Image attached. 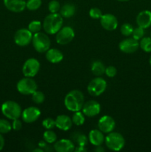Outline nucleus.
<instances>
[{
  "label": "nucleus",
  "mask_w": 151,
  "mask_h": 152,
  "mask_svg": "<svg viewBox=\"0 0 151 152\" xmlns=\"http://www.w3.org/2000/svg\"><path fill=\"white\" fill-rule=\"evenodd\" d=\"M64 103L69 111L73 112L81 111L84 103V94L78 90L70 91L65 96Z\"/></svg>",
  "instance_id": "nucleus-1"
},
{
  "label": "nucleus",
  "mask_w": 151,
  "mask_h": 152,
  "mask_svg": "<svg viewBox=\"0 0 151 152\" xmlns=\"http://www.w3.org/2000/svg\"><path fill=\"white\" fill-rule=\"evenodd\" d=\"M63 25V17L60 13H51L47 15L43 22V28L48 34H56Z\"/></svg>",
  "instance_id": "nucleus-2"
},
{
  "label": "nucleus",
  "mask_w": 151,
  "mask_h": 152,
  "mask_svg": "<svg viewBox=\"0 0 151 152\" xmlns=\"http://www.w3.org/2000/svg\"><path fill=\"white\" fill-rule=\"evenodd\" d=\"M105 145L110 150L119 151L124 148L125 140L122 135L118 132H110L105 140Z\"/></svg>",
  "instance_id": "nucleus-3"
},
{
  "label": "nucleus",
  "mask_w": 151,
  "mask_h": 152,
  "mask_svg": "<svg viewBox=\"0 0 151 152\" xmlns=\"http://www.w3.org/2000/svg\"><path fill=\"white\" fill-rule=\"evenodd\" d=\"M1 113L4 117L10 120L18 119L22 116V108L16 102L8 100L4 102L1 107Z\"/></svg>",
  "instance_id": "nucleus-4"
},
{
  "label": "nucleus",
  "mask_w": 151,
  "mask_h": 152,
  "mask_svg": "<svg viewBox=\"0 0 151 152\" xmlns=\"http://www.w3.org/2000/svg\"><path fill=\"white\" fill-rule=\"evenodd\" d=\"M33 45L38 53H44L50 47V39L47 34L41 32L36 33L33 35Z\"/></svg>",
  "instance_id": "nucleus-5"
},
{
  "label": "nucleus",
  "mask_w": 151,
  "mask_h": 152,
  "mask_svg": "<svg viewBox=\"0 0 151 152\" xmlns=\"http://www.w3.org/2000/svg\"><path fill=\"white\" fill-rule=\"evenodd\" d=\"M107 88V82L101 77L93 79L87 86V91L91 96H99L105 91Z\"/></svg>",
  "instance_id": "nucleus-6"
},
{
  "label": "nucleus",
  "mask_w": 151,
  "mask_h": 152,
  "mask_svg": "<svg viewBox=\"0 0 151 152\" xmlns=\"http://www.w3.org/2000/svg\"><path fill=\"white\" fill-rule=\"evenodd\" d=\"M18 91L23 95H32L37 90V84L32 77H27L21 79L16 85Z\"/></svg>",
  "instance_id": "nucleus-7"
},
{
  "label": "nucleus",
  "mask_w": 151,
  "mask_h": 152,
  "mask_svg": "<svg viewBox=\"0 0 151 152\" xmlns=\"http://www.w3.org/2000/svg\"><path fill=\"white\" fill-rule=\"evenodd\" d=\"M56 34V42L62 45L69 44L75 37V32L73 29L69 26L62 27Z\"/></svg>",
  "instance_id": "nucleus-8"
},
{
  "label": "nucleus",
  "mask_w": 151,
  "mask_h": 152,
  "mask_svg": "<svg viewBox=\"0 0 151 152\" xmlns=\"http://www.w3.org/2000/svg\"><path fill=\"white\" fill-rule=\"evenodd\" d=\"M40 70V63L36 59L30 58L27 59L22 66V74L25 77H33Z\"/></svg>",
  "instance_id": "nucleus-9"
},
{
  "label": "nucleus",
  "mask_w": 151,
  "mask_h": 152,
  "mask_svg": "<svg viewBox=\"0 0 151 152\" xmlns=\"http://www.w3.org/2000/svg\"><path fill=\"white\" fill-rule=\"evenodd\" d=\"M33 34L26 28L19 29L15 33L14 42L17 45L25 47L32 42Z\"/></svg>",
  "instance_id": "nucleus-10"
},
{
  "label": "nucleus",
  "mask_w": 151,
  "mask_h": 152,
  "mask_svg": "<svg viewBox=\"0 0 151 152\" xmlns=\"http://www.w3.org/2000/svg\"><path fill=\"white\" fill-rule=\"evenodd\" d=\"M41 115L39 108L35 106H30L26 108L22 113V118L25 123H33L36 121Z\"/></svg>",
  "instance_id": "nucleus-11"
},
{
  "label": "nucleus",
  "mask_w": 151,
  "mask_h": 152,
  "mask_svg": "<svg viewBox=\"0 0 151 152\" xmlns=\"http://www.w3.org/2000/svg\"><path fill=\"white\" fill-rule=\"evenodd\" d=\"M118 47L123 53H133L139 49V42L133 38H127L120 42Z\"/></svg>",
  "instance_id": "nucleus-12"
},
{
  "label": "nucleus",
  "mask_w": 151,
  "mask_h": 152,
  "mask_svg": "<svg viewBox=\"0 0 151 152\" xmlns=\"http://www.w3.org/2000/svg\"><path fill=\"white\" fill-rule=\"evenodd\" d=\"M101 111V105L97 101L89 100L84 102L82 107V112L88 117H93L97 116Z\"/></svg>",
  "instance_id": "nucleus-13"
},
{
  "label": "nucleus",
  "mask_w": 151,
  "mask_h": 152,
  "mask_svg": "<svg viewBox=\"0 0 151 152\" xmlns=\"http://www.w3.org/2000/svg\"><path fill=\"white\" fill-rule=\"evenodd\" d=\"M99 130L103 133L108 134L112 132L115 127V122L112 117L109 115L102 116L98 122Z\"/></svg>",
  "instance_id": "nucleus-14"
},
{
  "label": "nucleus",
  "mask_w": 151,
  "mask_h": 152,
  "mask_svg": "<svg viewBox=\"0 0 151 152\" xmlns=\"http://www.w3.org/2000/svg\"><path fill=\"white\" fill-rule=\"evenodd\" d=\"M100 23L104 29L109 31H114L118 26L117 18L111 13H105L102 15L100 19Z\"/></svg>",
  "instance_id": "nucleus-15"
},
{
  "label": "nucleus",
  "mask_w": 151,
  "mask_h": 152,
  "mask_svg": "<svg viewBox=\"0 0 151 152\" xmlns=\"http://www.w3.org/2000/svg\"><path fill=\"white\" fill-rule=\"evenodd\" d=\"M75 144L68 139H62L55 142L53 148L57 152H73L75 150Z\"/></svg>",
  "instance_id": "nucleus-16"
},
{
  "label": "nucleus",
  "mask_w": 151,
  "mask_h": 152,
  "mask_svg": "<svg viewBox=\"0 0 151 152\" xmlns=\"http://www.w3.org/2000/svg\"><path fill=\"white\" fill-rule=\"evenodd\" d=\"M6 8L13 13H20L26 8L25 0H4Z\"/></svg>",
  "instance_id": "nucleus-17"
},
{
  "label": "nucleus",
  "mask_w": 151,
  "mask_h": 152,
  "mask_svg": "<svg viewBox=\"0 0 151 152\" xmlns=\"http://www.w3.org/2000/svg\"><path fill=\"white\" fill-rule=\"evenodd\" d=\"M136 23L138 26L147 29L151 26V11L147 10H142L136 16Z\"/></svg>",
  "instance_id": "nucleus-18"
},
{
  "label": "nucleus",
  "mask_w": 151,
  "mask_h": 152,
  "mask_svg": "<svg viewBox=\"0 0 151 152\" xmlns=\"http://www.w3.org/2000/svg\"><path fill=\"white\" fill-rule=\"evenodd\" d=\"M55 121H56V127L62 131L66 132V131L70 130L72 127V119L68 115H65V114L59 115L56 118Z\"/></svg>",
  "instance_id": "nucleus-19"
},
{
  "label": "nucleus",
  "mask_w": 151,
  "mask_h": 152,
  "mask_svg": "<svg viewBox=\"0 0 151 152\" xmlns=\"http://www.w3.org/2000/svg\"><path fill=\"white\" fill-rule=\"evenodd\" d=\"M88 140L90 143L94 146H98V145H102L103 142H105V135L104 133L100 130L98 129H93L91 130L89 133Z\"/></svg>",
  "instance_id": "nucleus-20"
},
{
  "label": "nucleus",
  "mask_w": 151,
  "mask_h": 152,
  "mask_svg": "<svg viewBox=\"0 0 151 152\" xmlns=\"http://www.w3.org/2000/svg\"><path fill=\"white\" fill-rule=\"evenodd\" d=\"M63 58V53L56 48H50L46 51V59L50 63H59L62 62Z\"/></svg>",
  "instance_id": "nucleus-21"
},
{
  "label": "nucleus",
  "mask_w": 151,
  "mask_h": 152,
  "mask_svg": "<svg viewBox=\"0 0 151 152\" xmlns=\"http://www.w3.org/2000/svg\"><path fill=\"white\" fill-rule=\"evenodd\" d=\"M60 14L63 18H70L76 13V7L73 4L67 3L60 8Z\"/></svg>",
  "instance_id": "nucleus-22"
},
{
  "label": "nucleus",
  "mask_w": 151,
  "mask_h": 152,
  "mask_svg": "<svg viewBox=\"0 0 151 152\" xmlns=\"http://www.w3.org/2000/svg\"><path fill=\"white\" fill-rule=\"evenodd\" d=\"M105 66L103 62L99 60L94 61L91 65V71L96 77H101L105 73Z\"/></svg>",
  "instance_id": "nucleus-23"
},
{
  "label": "nucleus",
  "mask_w": 151,
  "mask_h": 152,
  "mask_svg": "<svg viewBox=\"0 0 151 152\" xmlns=\"http://www.w3.org/2000/svg\"><path fill=\"white\" fill-rule=\"evenodd\" d=\"M72 139L78 145L86 146L87 144V137L85 134L81 132H76L72 136Z\"/></svg>",
  "instance_id": "nucleus-24"
},
{
  "label": "nucleus",
  "mask_w": 151,
  "mask_h": 152,
  "mask_svg": "<svg viewBox=\"0 0 151 152\" xmlns=\"http://www.w3.org/2000/svg\"><path fill=\"white\" fill-rule=\"evenodd\" d=\"M43 139L48 144L54 143L57 140V135L56 134V133L53 131H52V129H48V130H46L44 132Z\"/></svg>",
  "instance_id": "nucleus-25"
},
{
  "label": "nucleus",
  "mask_w": 151,
  "mask_h": 152,
  "mask_svg": "<svg viewBox=\"0 0 151 152\" xmlns=\"http://www.w3.org/2000/svg\"><path fill=\"white\" fill-rule=\"evenodd\" d=\"M139 47L146 53H151V37H143L141 39Z\"/></svg>",
  "instance_id": "nucleus-26"
},
{
  "label": "nucleus",
  "mask_w": 151,
  "mask_h": 152,
  "mask_svg": "<svg viewBox=\"0 0 151 152\" xmlns=\"http://www.w3.org/2000/svg\"><path fill=\"white\" fill-rule=\"evenodd\" d=\"M72 121L73 123L75 124L76 126H82L84 123V121H85L84 114L80 111H76V112H74L73 115Z\"/></svg>",
  "instance_id": "nucleus-27"
},
{
  "label": "nucleus",
  "mask_w": 151,
  "mask_h": 152,
  "mask_svg": "<svg viewBox=\"0 0 151 152\" xmlns=\"http://www.w3.org/2000/svg\"><path fill=\"white\" fill-rule=\"evenodd\" d=\"M41 0H28L26 1V7L29 10H36L41 7Z\"/></svg>",
  "instance_id": "nucleus-28"
},
{
  "label": "nucleus",
  "mask_w": 151,
  "mask_h": 152,
  "mask_svg": "<svg viewBox=\"0 0 151 152\" xmlns=\"http://www.w3.org/2000/svg\"><path fill=\"white\" fill-rule=\"evenodd\" d=\"M28 30L32 33L33 34L36 33L40 32L41 29V23L38 20H33L30 22L28 25Z\"/></svg>",
  "instance_id": "nucleus-29"
},
{
  "label": "nucleus",
  "mask_w": 151,
  "mask_h": 152,
  "mask_svg": "<svg viewBox=\"0 0 151 152\" xmlns=\"http://www.w3.org/2000/svg\"><path fill=\"white\" fill-rule=\"evenodd\" d=\"M12 126L7 120L4 119H0V133L7 134L10 132Z\"/></svg>",
  "instance_id": "nucleus-30"
},
{
  "label": "nucleus",
  "mask_w": 151,
  "mask_h": 152,
  "mask_svg": "<svg viewBox=\"0 0 151 152\" xmlns=\"http://www.w3.org/2000/svg\"><path fill=\"white\" fill-rule=\"evenodd\" d=\"M45 99V96L44 93L40 91H36L34 93L32 94V100L36 104H41Z\"/></svg>",
  "instance_id": "nucleus-31"
},
{
  "label": "nucleus",
  "mask_w": 151,
  "mask_h": 152,
  "mask_svg": "<svg viewBox=\"0 0 151 152\" xmlns=\"http://www.w3.org/2000/svg\"><path fill=\"white\" fill-rule=\"evenodd\" d=\"M133 27L131 24L130 23H124L121 25V29H120V31H121V34L123 36H125V37H129V36L132 35L133 31Z\"/></svg>",
  "instance_id": "nucleus-32"
},
{
  "label": "nucleus",
  "mask_w": 151,
  "mask_h": 152,
  "mask_svg": "<svg viewBox=\"0 0 151 152\" xmlns=\"http://www.w3.org/2000/svg\"><path fill=\"white\" fill-rule=\"evenodd\" d=\"M60 3L57 0H52L48 4V10L51 13H56L60 10Z\"/></svg>",
  "instance_id": "nucleus-33"
},
{
  "label": "nucleus",
  "mask_w": 151,
  "mask_h": 152,
  "mask_svg": "<svg viewBox=\"0 0 151 152\" xmlns=\"http://www.w3.org/2000/svg\"><path fill=\"white\" fill-rule=\"evenodd\" d=\"M144 35V28L138 26L137 28L133 29L132 36H133V38L139 41L141 39L143 38Z\"/></svg>",
  "instance_id": "nucleus-34"
},
{
  "label": "nucleus",
  "mask_w": 151,
  "mask_h": 152,
  "mask_svg": "<svg viewBox=\"0 0 151 152\" xmlns=\"http://www.w3.org/2000/svg\"><path fill=\"white\" fill-rule=\"evenodd\" d=\"M42 126L46 130L53 129V128L56 127V121L50 117H47L42 121Z\"/></svg>",
  "instance_id": "nucleus-35"
},
{
  "label": "nucleus",
  "mask_w": 151,
  "mask_h": 152,
  "mask_svg": "<svg viewBox=\"0 0 151 152\" xmlns=\"http://www.w3.org/2000/svg\"><path fill=\"white\" fill-rule=\"evenodd\" d=\"M89 14H90V16L92 19H101V17L102 16L103 13H102V10L99 8H98V7H92L90 10Z\"/></svg>",
  "instance_id": "nucleus-36"
},
{
  "label": "nucleus",
  "mask_w": 151,
  "mask_h": 152,
  "mask_svg": "<svg viewBox=\"0 0 151 152\" xmlns=\"http://www.w3.org/2000/svg\"><path fill=\"white\" fill-rule=\"evenodd\" d=\"M105 74H106L108 77H110V78H112V77H114L115 75H116L117 69L115 68V67L110 65V66H108L105 68Z\"/></svg>",
  "instance_id": "nucleus-37"
},
{
  "label": "nucleus",
  "mask_w": 151,
  "mask_h": 152,
  "mask_svg": "<svg viewBox=\"0 0 151 152\" xmlns=\"http://www.w3.org/2000/svg\"><path fill=\"white\" fill-rule=\"evenodd\" d=\"M12 129L15 131H19L22 128V123L20 120L18 119H15L13 120V123L11 124Z\"/></svg>",
  "instance_id": "nucleus-38"
},
{
  "label": "nucleus",
  "mask_w": 151,
  "mask_h": 152,
  "mask_svg": "<svg viewBox=\"0 0 151 152\" xmlns=\"http://www.w3.org/2000/svg\"><path fill=\"white\" fill-rule=\"evenodd\" d=\"M47 142H45L44 140L40 141V142H38V147H39V148H42V149L44 150V151H50V150L48 149V148H50V145H47Z\"/></svg>",
  "instance_id": "nucleus-39"
},
{
  "label": "nucleus",
  "mask_w": 151,
  "mask_h": 152,
  "mask_svg": "<svg viewBox=\"0 0 151 152\" xmlns=\"http://www.w3.org/2000/svg\"><path fill=\"white\" fill-rule=\"evenodd\" d=\"M74 151L77 152H84L87 151V149L85 148V146H81V145H78L76 148H75V150Z\"/></svg>",
  "instance_id": "nucleus-40"
},
{
  "label": "nucleus",
  "mask_w": 151,
  "mask_h": 152,
  "mask_svg": "<svg viewBox=\"0 0 151 152\" xmlns=\"http://www.w3.org/2000/svg\"><path fill=\"white\" fill-rule=\"evenodd\" d=\"M4 146V137L2 136V134L0 133V151L3 149Z\"/></svg>",
  "instance_id": "nucleus-41"
},
{
  "label": "nucleus",
  "mask_w": 151,
  "mask_h": 152,
  "mask_svg": "<svg viewBox=\"0 0 151 152\" xmlns=\"http://www.w3.org/2000/svg\"><path fill=\"white\" fill-rule=\"evenodd\" d=\"M95 151L96 152H103L105 151V148L102 146V145H98V146H96V148H95Z\"/></svg>",
  "instance_id": "nucleus-42"
},
{
  "label": "nucleus",
  "mask_w": 151,
  "mask_h": 152,
  "mask_svg": "<svg viewBox=\"0 0 151 152\" xmlns=\"http://www.w3.org/2000/svg\"><path fill=\"white\" fill-rule=\"evenodd\" d=\"M33 152H44V150H43L42 148H41L38 147V148H36V149H34Z\"/></svg>",
  "instance_id": "nucleus-43"
},
{
  "label": "nucleus",
  "mask_w": 151,
  "mask_h": 152,
  "mask_svg": "<svg viewBox=\"0 0 151 152\" xmlns=\"http://www.w3.org/2000/svg\"><path fill=\"white\" fill-rule=\"evenodd\" d=\"M118 1H129V0H118Z\"/></svg>",
  "instance_id": "nucleus-44"
},
{
  "label": "nucleus",
  "mask_w": 151,
  "mask_h": 152,
  "mask_svg": "<svg viewBox=\"0 0 151 152\" xmlns=\"http://www.w3.org/2000/svg\"><path fill=\"white\" fill-rule=\"evenodd\" d=\"M149 62H150V66H151V56H150V58Z\"/></svg>",
  "instance_id": "nucleus-45"
},
{
  "label": "nucleus",
  "mask_w": 151,
  "mask_h": 152,
  "mask_svg": "<svg viewBox=\"0 0 151 152\" xmlns=\"http://www.w3.org/2000/svg\"><path fill=\"white\" fill-rule=\"evenodd\" d=\"M150 37H151V32H150Z\"/></svg>",
  "instance_id": "nucleus-46"
}]
</instances>
